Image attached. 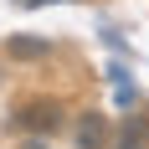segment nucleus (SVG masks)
Segmentation results:
<instances>
[{
    "label": "nucleus",
    "mask_w": 149,
    "mask_h": 149,
    "mask_svg": "<svg viewBox=\"0 0 149 149\" xmlns=\"http://www.w3.org/2000/svg\"><path fill=\"white\" fill-rule=\"evenodd\" d=\"M46 52H52V46H46V41H36V36H15V41H10V57H26V62L46 57Z\"/></svg>",
    "instance_id": "nucleus-3"
},
{
    "label": "nucleus",
    "mask_w": 149,
    "mask_h": 149,
    "mask_svg": "<svg viewBox=\"0 0 149 149\" xmlns=\"http://www.w3.org/2000/svg\"><path fill=\"white\" fill-rule=\"evenodd\" d=\"M118 149H134V139H129V144H118Z\"/></svg>",
    "instance_id": "nucleus-4"
},
{
    "label": "nucleus",
    "mask_w": 149,
    "mask_h": 149,
    "mask_svg": "<svg viewBox=\"0 0 149 149\" xmlns=\"http://www.w3.org/2000/svg\"><path fill=\"white\" fill-rule=\"evenodd\" d=\"M15 129H21V134L46 139V134H57V129H62V108L52 103V98H31V103L15 108Z\"/></svg>",
    "instance_id": "nucleus-1"
},
{
    "label": "nucleus",
    "mask_w": 149,
    "mask_h": 149,
    "mask_svg": "<svg viewBox=\"0 0 149 149\" xmlns=\"http://www.w3.org/2000/svg\"><path fill=\"white\" fill-rule=\"evenodd\" d=\"M103 139H108V123L98 118V113H82V118H77V144L82 149H103Z\"/></svg>",
    "instance_id": "nucleus-2"
},
{
    "label": "nucleus",
    "mask_w": 149,
    "mask_h": 149,
    "mask_svg": "<svg viewBox=\"0 0 149 149\" xmlns=\"http://www.w3.org/2000/svg\"><path fill=\"white\" fill-rule=\"evenodd\" d=\"M26 5H41V0H26Z\"/></svg>",
    "instance_id": "nucleus-5"
}]
</instances>
